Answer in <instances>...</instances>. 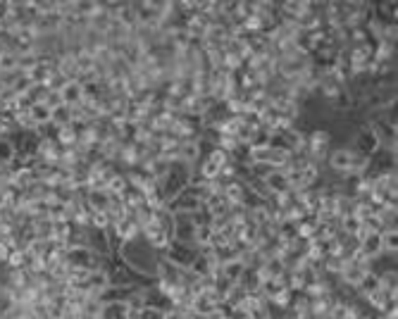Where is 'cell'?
<instances>
[{"instance_id": "8992f818", "label": "cell", "mask_w": 398, "mask_h": 319, "mask_svg": "<svg viewBox=\"0 0 398 319\" xmlns=\"http://www.w3.org/2000/svg\"><path fill=\"white\" fill-rule=\"evenodd\" d=\"M110 231L119 246H122V243H129V241H136L138 236H141V229H138V224L131 217H124V219H119V222H115L110 226Z\"/></svg>"}, {"instance_id": "ba28073f", "label": "cell", "mask_w": 398, "mask_h": 319, "mask_svg": "<svg viewBox=\"0 0 398 319\" xmlns=\"http://www.w3.org/2000/svg\"><path fill=\"white\" fill-rule=\"evenodd\" d=\"M129 305L126 303H108L101 305V319H126Z\"/></svg>"}, {"instance_id": "30bf717a", "label": "cell", "mask_w": 398, "mask_h": 319, "mask_svg": "<svg viewBox=\"0 0 398 319\" xmlns=\"http://www.w3.org/2000/svg\"><path fill=\"white\" fill-rule=\"evenodd\" d=\"M138 319H163V310H158V307H138Z\"/></svg>"}, {"instance_id": "9c48e42d", "label": "cell", "mask_w": 398, "mask_h": 319, "mask_svg": "<svg viewBox=\"0 0 398 319\" xmlns=\"http://www.w3.org/2000/svg\"><path fill=\"white\" fill-rule=\"evenodd\" d=\"M72 124V107L69 105H57L53 110V129H60V126Z\"/></svg>"}, {"instance_id": "6da1fadb", "label": "cell", "mask_w": 398, "mask_h": 319, "mask_svg": "<svg viewBox=\"0 0 398 319\" xmlns=\"http://www.w3.org/2000/svg\"><path fill=\"white\" fill-rule=\"evenodd\" d=\"M117 258H119V262L124 267H129L136 276L155 281V272H158V262L163 255L155 253L153 248L138 236L136 241L122 243V246L117 248Z\"/></svg>"}, {"instance_id": "52a82bcc", "label": "cell", "mask_w": 398, "mask_h": 319, "mask_svg": "<svg viewBox=\"0 0 398 319\" xmlns=\"http://www.w3.org/2000/svg\"><path fill=\"white\" fill-rule=\"evenodd\" d=\"M265 191L270 193V198L277 193H286V191H291V181H288V177L281 170H272L267 172L265 177H260Z\"/></svg>"}, {"instance_id": "277c9868", "label": "cell", "mask_w": 398, "mask_h": 319, "mask_svg": "<svg viewBox=\"0 0 398 319\" xmlns=\"http://www.w3.org/2000/svg\"><path fill=\"white\" fill-rule=\"evenodd\" d=\"M196 255H198V251H196L193 246H189V243L172 241L170 246H167V251L163 253V258L167 260V262H172L175 267H179V269H189V267H191V262L196 260Z\"/></svg>"}, {"instance_id": "3957f363", "label": "cell", "mask_w": 398, "mask_h": 319, "mask_svg": "<svg viewBox=\"0 0 398 319\" xmlns=\"http://www.w3.org/2000/svg\"><path fill=\"white\" fill-rule=\"evenodd\" d=\"M227 162H229V155L224 153V150H220V148H212V150H207V153L203 155V160L198 162V167H196V172H198L200 177L205 179V181H217Z\"/></svg>"}, {"instance_id": "7a4b0ae2", "label": "cell", "mask_w": 398, "mask_h": 319, "mask_svg": "<svg viewBox=\"0 0 398 319\" xmlns=\"http://www.w3.org/2000/svg\"><path fill=\"white\" fill-rule=\"evenodd\" d=\"M334 146L332 131L327 126H313L308 131V143H305V158H308L313 165L325 167V160L330 155V150Z\"/></svg>"}, {"instance_id": "5b68a950", "label": "cell", "mask_w": 398, "mask_h": 319, "mask_svg": "<svg viewBox=\"0 0 398 319\" xmlns=\"http://www.w3.org/2000/svg\"><path fill=\"white\" fill-rule=\"evenodd\" d=\"M57 96H60L62 105H69V107L82 105V101H84V84H82V81H77V79L62 81V86L57 89Z\"/></svg>"}]
</instances>
